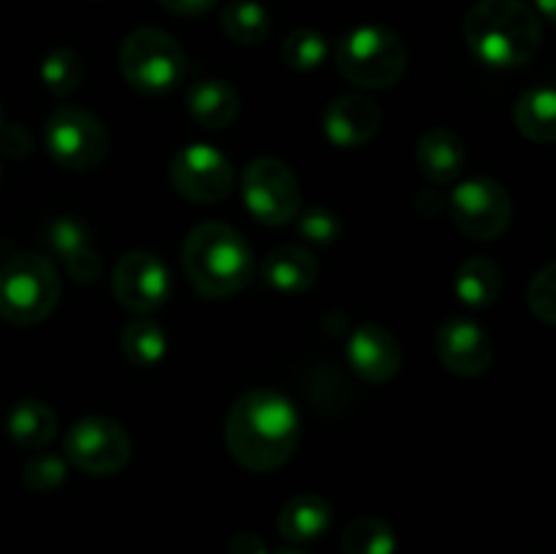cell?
<instances>
[{
    "label": "cell",
    "mask_w": 556,
    "mask_h": 554,
    "mask_svg": "<svg viewBox=\"0 0 556 554\" xmlns=\"http://www.w3.org/2000/svg\"><path fill=\"white\" fill-rule=\"evenodd\" d=\"M166 331L155 320H130L123 331V353L134 367H155L166 356Z\"/></svg>",
    "instance_id": "cell-25"
},
{
    "label": "cell",
    "mask_w": 556,
    "mask_h": 554,
    "mask_svg": "<svg viewBox=\"0 0 556 554\" xmlns=\"http://www.w3.org/2000/svg\"><path fill=\"white\" fill-rule=\"evenodd\" d=\"M383 123V112L364 96H340L324 114V130L329 141L342 150H358L369 144Z\"/></svg>",
    "instance_id": "cell-15"
},
{
    "label": "cell",
    "mask_w": 556,
    "mask_h": 554,
    "mask_svg": "<svg viewBox=\"0 0 556 554\" xmlns=\"http://www.w3.org/2000/svg\"><path fill=\"white\" fill-rule=\"evenodd\" d=\"M242 199L250 215L264 226H286L302 212L296 174L277 158H255L244 168Z\"/></svg>",
    "instance_id": "cell-7"
},
{
    "label": "cell",
    "mask_w": 556,
    "mask_h": 554,
    "mask_svg": "<svg viewBox=\"0 0 556 554\" xmlns=\"http://www.w3.org/2000/svg\"><path fill=\"white\" fill-rule=\"evenodd\" d=\"M47 242L54 253H60V259L76 253L79 248L90 244V237H87L85 226L74 217H58V221L49 223L47 228Z\"/></svg>",
    "instance_id": "cell-31"
},
{
    "label": "cell",
    "mask_w": 556,
    "mask_h": 554,
    "mask_svg": "<svg viewBox=\"0 0 556 554\" xmlns=\"http://www.w3.org/2000/svg\"><path fill=\"white\" fill-rule=\"evenodd\" d=\"M231 554H266V549H264V543H261V538L258 536H248V532H244V536H237L231 541Z\"/></svg>",
    "instance_id": "cell-35"
},
{
    "label": "cell",
    "mask_w": 556,
    "mask_h": 554,
    "mask_svg": "<svg viewBox=\"0 0 556 554\" xmlns=\"http://www.w3.org/2000/svg\"><path fill=\"white\" fill-rule=\"evenodd\" d=\"M264 280L266 286L280 293H304L318 280V261L309 250L282 244L266 255Z\"/></svg>",
    "instance_id": "cell-17"
},
{
    "label": "cell",
    "mask_w": 556,
    "mask_h": 554,
    "mask_svg": "<svg viewBox=\"0 0 556 554\" xmlns=\"http://www.w3.org/2000/svg\"><path fill=\"white\" fill-rule=\"evenodd\" d=\"M275 554H307V552H299V549H280V552Z\"/></svg>",
    "instance_id": "cell-37"
},
{
    "label": "cell",
    "mask_w": 556,
    "mask_h": 554,
    "mask_svg": "<svg viewBox=\"0 0 556 554\" xmlns=\"http://www.w3.org/2000/svg\"><path fill=\"white\" fill-rule=\"evenodd\" d=\"M451 221L456 223L465 237L476 242H492L503 237L514 217L510 196L497 179L472 177L467 182L456 185L448 201Z\"/></svg>",
    "instance_id": "cell-9"
},
{
    "label": "cell",
    "mask_w": 556,
    "mask_h": 554,
    "mask_svg": "<svg viewBox=\"0 0 556 554\" xmlns=\"http://www.w3.org/2000/svg\"><path fill=\"white\" fill-rule=\"evenodd\" d=\"M68 478V459L60 454H36L22 467V481L33 492H54Z\"/></svg>",
    "instance_id": "cell-28"
},
{
    "label": "cell",
    "mask_w": 556,
    "mask_h": 554,
    "mask_svg": "<svg viewBox=\"0 0 556 554\" xmlns=\"http://www.w3.org/2000/svg\"><path fill=\"white\" fill-rule=\"evenodd\" d=\"M0 144L11 155H27L30 152V136L22 125H3L0 128Z\"/></svg>",
    "instance_id": "cell-33"
},
{
    "label": "cell",
    "mask_w": 556,
    "mask_h": 554,
    "mask_svg": "<svg viewBox=\"0 0 556 554\" xmlns=\"http://www.w3.org/2000/svg\"><path fill=\"white\" fill-rule=\"evenodd\" d=\"M337 68L353 85L383 90V87L396 85L405 74L407 49L389 27H353L337 47Z\"/></svg>",
    "instance_id": "cell-5"
},
{
    "label": "cell",
    "mask_w": 556,
    "mask_h": 554,
    "mask_svg": "<svg viewBox=\"0 0 556 554\" xmlns=\"http://www.w3.org/2000/svg\"><path fill=\"white\" fill-rule=\"evenodd\" d=\"M5 429L16 445L27 451H41L58 435V418L47 402L22 400L5 416Z\"/></svg>",
    "instance_id": "cell-20"
},
{
    "label": "cell",
    "mask_w": 556,
    "mask_h": 554,
    "mask_svg": "<svg viewBox=\"0 0 556 554\" xmlns=\"http://www.w3.org/2000/svg\"><path fill=\"white\" fill-rule=\"evenodd\" d=\"M119 71L130 87L157 96L179 87L188 63L174 36L157 27H139L119 47Z\"/></svg>",
    "instance_id": "cell-6"
},
{
    "label": "cell",
    "mask_w": 556,
    "mask_h": 554,
    "mask_svg": "<svg viewBox=\"0 0 556 554\" xmlns=\"http://www.w3.org/2000/svg\"><path fill=\"white\" fill-rule=\"evenodd\" d=\"M454 288L459 302L467 307H489L497 302L500 291H503V269L497 261L483 259V255L467 259L456 272Z\"/></svg>",
    "instance_id": "cell-21"
},
{
    "label": "cell",
    "mask_w": 556,
    "mask_h": 554,
    "mask_svg": "<svg viewBox=\"0 0 556 554\" xmlns=\"http://www.w3.org/2000/svg\"><path fill=\"white\" fill-rule=\"evenodd\" d=\"M188 109L199 125L223 130L239 117V92L223 79H199L188 90Z\"/></svg>",
    "instance_id": "cell-19"
},
{
    "label": "cell",
    "mask_w": 556,
    "mask_h": 554,
    "mask_svg": "<svg viewBox=\"0 0 556 554\" xmlns=\"http://www.w3.org/2000/svg\"><path fill=\"white\" fill-rule=\"evenodd\" d=\"M157 3L177 16H201L210 14L217 5V0H157Z\"/></svg>",
    "instance_id": "cell-34"
},
{
    "label": "cell",
    "mask_w": 556,
    "mask_h": 554,
    "mask_svg": "<svg viewBox=\"0 0 556 554\" xmlns=\"http://www.w3.org/2000/svg\"><path fill=\"white\" fill-rule=\"evenodd\" d=\"M331 527V505L320 494H299L282 505L277 516V530L286 541L313 543L324 538Z\"/></svg>",
    "instance_id": "cell-18"
},
{
    "label": "cell",
    "mask_w": 556,
    "mask_h": 554,
    "mask_svg": "<svg viewBox=\"0 0 556 554\" xmlns=\"http://www.w3.org/2000/svg\"><path fill=\"white\" fill-rule=\"evenodd\" d=\"M342 552L345 554H394L396 532L389 521L378 516H358L342 530Z\"/></svg>",
    "instance_id": "cell-24"
},
{
    "label": "cell",
    "mask_w": 556,
    "mask_h": 554,
    "mask_svg": "<svg viewBox=\"0 0 556 554\" xmlns=\"http://www.w3.org/2000/svg\"><path fill=\"white\" fill-rule=\"evenodd\" d=\"M326 58H329V41L318 30L299 27V30L288 33L286 41H282V60L293 71L320 68Z\"/></svg>",
    "instance_id": "cell-27"
},
{
    "label": "cell",
    "mask_w": 556,
    "mask_h": 554,
    "mask_svg": "<svg viewBox=\"0 0 556 554\" xmlns=\"http://www.w3.org/2000/svg\"><path fill=\"white\" fill-rule=\"evenodd\" d=\"M60 299V277L41 253H16L0 266V318L9 324H38Z\"/></svg>",
    "instance_id": "cell-4"
},
{
    "label": "cell",
    "mask_w": 556,
    "mask_h": 554,
    "mask_svg": "<svg viewBox=\"0 0 556 554\" xmlns=\"http://www.w3.org/2000/svg\"><path fill=\"white\" fill-rule=\"evenodd\" d=\"M418 168H421L424 177L434 185H448L465 172L467 163V150L465 141L456 130L438 125V128L427 130V134L418 139L416 150Z\"/></svg>",
    "instance_id": "cell-16"
},
{
    "label": "cell",
    "mask_w": 556,
    "mask_h": 554,
    "mask_svg": "<svg viewBox=\"0 0 556 554\" xmlns=\"http://www.w3.org/2000/svg\"><path fill=\"white\" fill-rule=\"evenodd\" d=\"M527 304L532 313L552 326L556 320V266L546 264L535 277H532L530 288H527Z\"/></svg>",
    "instance_id": "cell-29"
},
{
    "label": "cell",
    "mask_w": 556,
    "mask_h": 554,
    "mask_svg": "<svg viewBox=\"0 0 556 554\" xmlns=\"http://www.w3.org/2000/svg\"><path fill=\"white\" fill-rule=\"evenodd\" d=\"M226 445L244 470H277L299 445L296 407L275 389L248 391L228 411Z\"/></svg>",
    "instance_id": "cell-1"
},
{
    "label": "cell",
    "mask_w": 556,
    "mask_h": 554,
    "mask_svg": "<svg viewBox=\"0 0 556 554\" xmlns=\"http://www.w3.org/2000/svg\"><path fill=\"white\" fill-rule=\"evenodd\" d=\"M514 123L527 139L552 144L556 139V96L552 87H532L521 92L514 106Z\"/></svg>",
    "instance_id": "cell-22"
},
{
    "label": "cell",
    "mask_w": 556,
    "mask_h": 554,
    "mask_svg": "<svg viewBox=\"0 0 556 554\" xmlns=\"http://www.w3.org/2000/svg\"><path fill=\"white\" fill-rule=\"evenodd\" d=\"M440 364L462 378H476L492 367L494 345L486 331L467 318H451L434 335Z\"/></svg>",
    "instance_id": "cell-13"
},
{
    "label": "cell",
    "mask_w": 556,
    "mask_h": 554,
    "mask_svg": "<svg viewBox=\"0 0 556 554\" xmlns=\"http://www.w3.org/2000/svg\"><path fill=\"white\" fill-rule=\"evenodd\" d=\"M220 25L223 33H226L233 43H242V47L264 43L271 30L269 11H266L258 0H233L231 5L223 9Z\"/></svg>",
    "instance_id": "cell-23"
},
{
    "label": "cell",
    "mask_w": 556,
    "mask_h": 554,
    "mask_svg": "<svg viewBox=\"0 0 556 554\" xmlns=\"http://www.w3.org/2000/svg\"><path fill=\"white\" fill-rule=\"evenodd\" d=\"M65 459L87 476H114L130 462V438L114 418L85 416L65 435Z\"/></svg>",
    "instance_id": "cell-10"
},
{
    "label": "cell",
    "mask_w": 556,
    "mask_h": 554,
    "mask_svg": "<svg viewBox=\"0 0 556 554\" xmlns=\"http://www.w3.org/2000/svg\"><path fill=\"white\" fill-rule=\"evenodd\" d=\"M81 76H85V65H81V58L74 49L60 47L43 58L41 79L52 96H71L81 85Z\"/></svg>",
    "instance_id": "cell-26"
},
{
    "label": "cell",
    "mask_w": 556,
    "mask_h": 554,
    "mask_svg": "<svg viewBox=\"0 0 556 554\" xmlns=\"http://www.w3.org/2000/svg\"><path fill=\"white\" fill-rule=\"evenodd\" d=\"M296 223L299 234L313 244H331L342 234V221L334 212L326 210V206H313L307 212H299Z\"/></svg>",
    "instance_id": "cell-30"
},
{
    "label": "cell",
    "mask_w": 556,
    "mask_h": 554,
    "mask_svg": "<svg viewBox=\"0 0 556 554\" xmlns=\"http://www.w3.org/2000/svg\"><path fill=\"white\" fill-rule=\"evenodd\" d=\"M47 150L58 166L68 172H90L106 158L109 134L96 114L63 106L47 123Z\"/></svg>",
    "instance_id": "cell-8"
},
{
    "label": "cell",
    "mask_w": 556,
    "mask_h": 554,
    "mask_svg": "<svg viewBox=\"0 0 556 554\" xmlns=\"http://www.w3.org/2000/svg\"><path fill=\"white\" fill-rule=\"evenodd\" d=\"M467 49L492 68H521L538 54L543 25L521 0H478L465 20Z\"/></svg>",
    "instance_id": "cell-2"
},
{
    "label": "cell",
    "mask_w": 556,
    "mask_h": 554,
    "mask_svg": "<svg viewBox=\"0 0 556 554\" xmlns=\"http://www.w3.org/2000/svg\"><path fill=\"white\" fill-rule=\"evenodd\" d=\"M0 182H3V166H0Z\"/></svg>",
    "instance_id": "cell-39"
},
{
    "label": "cell",
    "mask_w": 556,
    "mask_h": 554,
    "mask_svg": "<svg viewBox=\"0 0 556 554\" xmlns=\"http://www.w3.org/2000/svg\"><path fill=\"white\" fill-rule=\"evenodd\" d=\"M0 128H3V106H0Z\"/></svg>",
    "instance_id": "cell-38"
},
{
    "label": "cell",
    "mask_w": 556,
    "mask_h": 554,
    "mask_svg": "<svg viewBox=\"0 0 556 554\" xmlns=\"http://www.w3.org/2000/svg\"><path fill=\"white\" fill-rule=\"evenodd\" d=\"M174 190L195 204L223 201L233 188V166L217 147L195 141L174 155L168 168Z\"/></svg>",
    "instance_id": "cell-11"
},
{
    "label": "cell",
    "mask_w": 556,
    "mask_h": 554,
    "mask_svg": "<svg viewBox=\"0 0 556 554\" xmlns=\"http://www.w3.org/2000/svg\"><path fill=\"white\" fill-rule=\"evenodd\" d=\"M538 11H541L543 16H546L548 22L556 20V0H535Z\"/></svg>",
    "instance_id": "cell-36"
},
{
    "label": "cell",
    "mask_w": 556,
    "mask_h": 554,
    "mask_svg": "<svg viewBox=\"0 0 556 554\" xmlns=\"http://www.w3.org/2000/svg\"><path fill=\"white\" fill-rule=\"evenodd\" d=\"M348 362L358 378L369 383H386L402 367V345L386 326L364 324L348 342Z\"/></svg>",
    "instance_id": "cell-14"
},
{
    "label": "cell",
    "mask_w": 556,
    "mask_h": 554,
    "mask_svg": "<svg viewBox=\"0 0 556 554\" xmlns=\"http://www.w3.org/2000/svg\"><path fill=\"white\" fill-rule=\"evenodd\" d=\"M112 291L114 299L130 313H155L168 302L172 275L155 253L130 250L114 264Z\"/></svg>",
    "instance_id": "cell-12"
},
{
    "label": "cell",
    "mask_w": 556,
    "mask_h": 554,
    "mask_svg": "<svg viewBox=\"0 0 556 554\" xmlns=\"http://www.w3.org/2000/svg\"><path fill=\"white\" fill-rule=\"evenodd\" d=\"M182 264L204 299H226L253 280L255 261L248 239L228 223H201L182 244Z\"/></svg>",
    "instance_id": "cell-3"
},
{
    "label": "cell",
    "mask_w": 556,
    "mask_h": 554,
    "mask_svg": "<svg viewBox=\"0 0 556 554\" xmlns=\"http://www.w3.org/2000/svg\"><path fill=\"white\" fill-rule=\"evenodd\" d=\"M63 264H65V269H68V275L74 277V280H81V282L98 280V277H101V269H103L101 255L96 253V248H92V244H85V248H79L76 253L65 255Z\"/></svg>",
    "instance_id": "cell-32"
}]
</instances>
